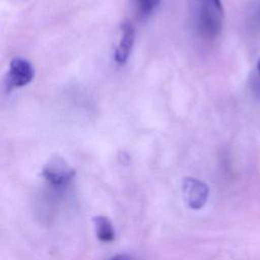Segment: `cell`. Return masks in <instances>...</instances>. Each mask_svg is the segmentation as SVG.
I'll use <instances>...</instances> for the list:
<instances>
[{"mask_svg":"<svg viewBox=\"0 0 260 260\" xmlns=\"http://www.w3.org/2000/svg\"><path fill=\"white\" fill-rule=\"evenodd\" d=\"M109 260H134V259L130 255H127V254H118L116 256H113Z\"/></svg>","mask_w":260,"mask_h":260,"instance_id":"cell-8","label":"cell"},{"mask_svg":"<svg viewBox=\"0 0 260 260\" xmlns=\"http://www.w3.org/2000/svg\"><path fill=\"white\" fill-rule=\"evenodd\" d=\"M223 10L220 0H198L197 24L200 32L207 38H215L222 27Z\"/></svg>","mask_w":260,"mask_h":260,"instance_id":"cell-1","label":"cell"},{"mask_svg":"<svg viewBox=\"0 0 260 260\" xmlns=\"http://www.w3.org/2000/svg\"><path fill=\"white\" fill-rule=\"evenodd\" d=\"M257 68H258V72L260 74V60L258 61V64H257Z\"/></svg>","mask_w":260,"mask_h":260,"instance_id":"cell-9","label":"cell"},{"mask_svg":"<svg viewBox=\"0 0 260 260\" xmlns=\"http://www.w3.org/2000/svg\"><path fill=\"white\" fill-rule=\"evenodd\" d=\"M75 176V170L61 157L52 158L43 169L42 177L50 187L56 190L66 188Z\"/></svg>","mask_w":260,"mask_h":260,"instance_id":"cell-2","label":"cell"},{"mask_svg":"<svg viewBox=\"0 0 260 260\" xmlns=\"http://www.w3.org/2000/svg\"><path fill=\"white\" fill-rule=\"evenodd\" d=\"M93 225L96 238L104 243H110L115 239V230L111 220L104 215L93 217Z\"/></svg>","mask_w":260,"mask_h":260,"instance_id":"cell-6","label":"cell"},{"mask_svg":"<svg viewBox=\"0 0 260 260\" xmlns=\"http://www.w3.org/2000/svg\"><path fill=\"white\" fill-rule=\"evenodd\" d=\"M208 186L195 178H185L183 181V195L186 203L191 209L198 210L202 208L208 198Z\"/></svg>","mask_w":260,"mask_h":260,"instance_id":"cell-4","label":"cell"},{"mask_svg":"<svg viewBox=\"0 0 260 260\" xmlns=\"http://www.w3.org/2000/svg\"><path fill=\"white\" fill-rule=\"evenodd\" d=\"M136 2L139 6V10L142 13L147 14L159 4L160 0H136Z\"/></svg>","mask_w":260,"mask_h":260,"instance_id":"cell-7","label":"cell"},{"mask_svg":"<svg viewBox=\"0 0 260 260\" xmlns=\"http://www.w3.org/2000/svg\"><path fill=\"white\" fill-rule=\"evenodd\" d=\"M121 40L115 51V61L120 66L127 62L134 43V28L129 21L123 22L121 25Z\"/></svg>","mask_w":260,"mask_h":260,"instance_id":"cell-5","label":"cell"},{"mask_svg":"<svg viewBox=\"0 0 260 260\" xmlns=\"http://www.w3.org/2000/svg\"><path fill=\"white\" fill-rule=\"evenodd\" d=\"M34 67L24 58L15 57L11 60L6 77V87L8 89L21 87L28 84L34 78Z\"/></svg>","mask_w":260,"mask_h":260,"instance_id":"cell-3","label":"cell"}]
</instances>
